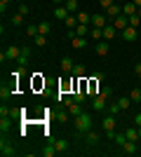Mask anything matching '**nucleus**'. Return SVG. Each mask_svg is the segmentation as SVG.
Returning <instances> with one entry per match:
<instances>
[{
    "instance_id": "nucleus-1",
    "label": "nucleus",
    "mask_w": 141,
    "mask_h": 157,
    "mask_svg": "<svg viewBox=\"0 0 141 157\" xmlns=\"http://www.w3.org/2000/svg\"><path fill=\"white\" fill-rule=\"evenodd\" d=\"M73 124H75V131L85 136L89 129H94V120H92V115H89V113H80V115H75Z\"/></svg>"
},
{
    "instance_id": "nucleus-2",
    "label": "nucleus",
    "mask_w": 141,
    "mask_h": 157,
    "mask_svg": "<svg viewBox=\"0 0 141 157\" xmlns=\"http://www.w3.org/2000/svg\"><path fill=\"white\" fill-rule=\"evenodd\" d=\"M115 127H118V122H115V115H111V113H108L106 117L101 120V129L106 131V136H108V138H113V136H115Z\"/></svg>"
},
{
    "instance_id": "nucleus-3",
    "label": "nucleus",
    "mask_w": 141,
    "mask_h": 157,
    "mask_svg": "<svg viewBox=\"0 0 141 157\" xmlns=\"http://www.w3.org/2000/svg\"><path fill=\"white\" fill-rule=\"evenodd\" d=\"M19 54H21V47L19 45H10L5 52H2L0 61H2V63H5V61H17V59H19Z\"/></svg>"
},
{
    "instance_id": "nucleus-4",
    "label": "nucleus",
    "mask_w": 141,
    "mask_h": 157,
    "mask_svg": "<svg viewBox=\"0 0 141 157\" xmlns=\"http://www.w3.org/2000/svg\"><path fill=\"white\" fill-rule=\"evenodd\" d=\"M92 28H106L108 26V17H106V12H96V14H92V24H89Z\"/></svg>"
},
{
    "instance_id": "nucleus-5",
    "label": "nucleus",
    "mask_w": 141,
    "mask_h": 157,
    "mask_svg": "<svg viewBox=\"0 0 141 157\" xmlns=\"http://www.w3.org/2000/svg\"><path fill=\"white\" fill-rule=\"evenodd\" d=\"M0 155H2V157H14V155H17L14 145L5 138V134H2V141H0Z\"/></svg>"
},
{
    "instance_id": "nucleus-6",
    "label": "nucleus",
    "mask_w": 141,
    "mask_h": 157,
    "mask_svg": "<svg viewBox=\"0 0 141 157\" xmlns=\"http://www.w3.org/2000/svg\"><path fill=\"white\" fill-rule=\"evenodd\" d=\"M92 108L96 113H106V108H108V98H104L101 94H96V96L92 98Z\"/></svg>"
},
{
    "instance_id": "nucleus-7",
    "label": "nucleus",
    "mask_w": 141,
    "mask_h": 157,
    "mask_svg": "<svg viewBox=\"0 0 141 157\" xmlns=\"http://www.w3.org/2000/svg\"><path fill=\"white\" fill-rule=\"evenodd\" d=\"M28 61H31V47H28V45H24V47H21L19 59H17V66H19V68H26V66H28Z\"/></svg>"
},
{
    "instance_id": "nucleus-8",
    "label": "nucleus",
    "mask_w": 141,
    "mask_h": 157,
    "mask_svg": "<svg viewBox=\"0 0 141 157\" xmlns=\"http://www.w3.org/2000/svg\"><path fill=\"white\" fill-rule=\"evenodd\" d=\"M113 26H115V31H118V33L125 31V28L129 26V17H127V14H118V17L113 19Z\"/></svg>"
},
{
    "instance_id": "nucleus-9",
    "label": "nucleus",
    "mask_w": 141,
    "mask_h": 157,
    "mask_svg": "<svg viewBox=\"0 0 141 157\" xmlns=\"http://www.w3.org/2000/svg\"><path fill=\"white\" fill-rule=\"evenodd\" d=\"M94 52L99 54V56H108V52H111V45H108V40H96V45H94Z\"/></svg>"
},
{
    "instance_id": "nucleus-10",
    "label": "nucleus",
    "mask_w": 141,
    "mask_h": 157,
    "mask_svg": "<svg viewBox=\"0 0 141 157\" xmlns=\"http://www.w3.org/2000/svg\"><path fill=\"white\" fill-rule=\"evenodd\" d=\"M120 38L125 40V42H134V40H136V28L134 26H127L125 31H120Z\"/></svg>"
},
{
    "instance_id": "nucleus-11",
    "label": "nucleus",
    "mask_w": 141,
    "mask_h": 157,
    "mask_svg": "<svg viewBox=\"0 0 141 157\" xmlns=\"http://www.w3.org/2000/svg\"><path fill=\"white\" fill-rule=\"evenodd\" d=\"M104 12H106L108 19H115L118 14H122V5H120V2H113V5L108 7V10H104Z\"/></svg>"
},
{
    "instance_id": "nucleus-12",
    "label": "nucleus",
    "mask_w": 141,
    "mask_h": 157,
    "mask_svg": "<svg viewBox=\"0 0 141 157\" xmlns=\"http://www.w3.org/2000/svg\"><path fill=\"white\" fill-rule=\"evenodd\" d=\"M73 68H75L73 59H68V56H61V71L66 73V75H71V73H73Z\"/></svg>"
},
{
    "instance_id": "nucleus-13",
    "label": "nucleus",
    "mask_w": 141,
    "mask_h": 157,
    "mask_svg": "<svg viewBox=\"0 0 141 157\" xmlns=\"http://www.w3.org/2000/svg\"><path fill=\"white\" fill-rule=\"evenodd\" d=\"M120 148H122L125 155H136V150H139V148H136V141H125Z\"/></svg>"
},
{
    "instance_id": "nucleus-14",
    "label": "nucleus",
    "mask_w": 141,
    "mask_h": 157,
    "mask_svg": "<svg viewBox=\"0 0 141 157\" xmlns=\"http://www.w3.org/2000/svg\"><path fill=\"white\" fill-rule=\"evenodd\" d=\"M68 10H66V5H57L54 7V17H57V19H61V21H66L68 19Z\"/></svg>"
},
{
    "instance_id": "nucleus-15",
    "label": "nucleus",
    "mask_w": 141,
    "mask_h": 157,
    "mask_svg": "<svg viewBox=\"0 0 141 157\" xmlns=\"http://www.w3.org/2000/svg\"><path fill=\"white\" fill-rule=\"evenodd\" d=\"M12 92H14V87H12V85H5V82H2V87H0V98H2V103H5L7 98L12 96Z\"/></svg>"
},
{
    "instance_id": "nucleus-16",
    "label": "nucleus",
    "mask_w": 141,
    "mask_h": 157,
    "mask_svg": "<svg viewBox=\"0 0 141 157\" xmlns=\"http://www.w3.org/2000/svg\"><path fill=\"white\" fill-rule=\"evenodd\" d=\"M122 14H127V17L136 14V5H134V0H127V2H122Z\"/></svg>"
},
{
    "instance_id": "nucleus-17",
    "label": "nucleus",
    "mask_w": 141,
    "mask_h": 157,
    "mask_svg": "<svg viewBox=\"0 0 141 157\" xmlns=\"http://www.w3.org/2000/svg\"><path fill=\"white\" fill-rule=\"evenodd\" d=\"M115 35H120V33L115 31V26H113V24H108V26L104 28V40H108V42H111V40H113Z\"/></svg>"
},
{
    "instance_id": "nucleus-18",
    "label": "nucleus",
    "mask_w": 141,
    "mask_h": 157,
    "mask_svg": "<svg viewBox=\"0 0 141 157\" xmlns=\"http://www.w3.org/2000/svg\"><path fill=\"white\" fill-rule=\"evenodd\" d=\"M54 155H59V150H57V145L49 141V143L42 148V157H54Z\"/></svg>"
},
{
    "instance_id": "nucleus-19",
    "label": "nucleus",
    "mask_w": 141,
    "mask_h": 157,
    "mask_svg": "<svg viewBox=\"0 0 141 157\" xmlns=\"http://www.w3.org/2000/svg\"><path fill=\"white\" fill-rule=\"evenodd\" d=\"M49 141L57 145V150H59V152H66L68 150V141H66V138H49Z\"/></svg>"
},
{
    "instance_id": "nucleus-20",
    "label": "nucleus",
    "mask_w": 141,
    "mask_h": 157,
    "mask_svg": "<svg viewBox=\"0 0 141 157\" xmlns=\"http://www.w3.org/2000/svg\"><path fill=\"white\" fill-rule=\"evenodd\" d=\"M71 45H73V49H85V47H87V38H80V35H75V38L71 40Z\"/></svg>"
},
{
    "instance_id": "nucleus-21",
    "label": "nucleus",
    "mask_w": 141,
    "mask_h": 157,
    "mask_svg": "<svg viewBox=\"0 0 141 157\" xmlns=\"http://www.w3.org/2000/svg\"><path fill=\"white\" fill-rule=\"evenodd\" d=\"M85 143H87V145H96V143H99V134L89 129L87 134H85Z\"/></svg>"
},
{
    "instance_id": "nucleus-22",
    "label": "nucleus",
    "mask_w": 141,
    "mask_h": 157,
    "mask_svg": "<svg viewBox=\"0 0 141 157\" xmlns=\"http://www.w3.org/2000/svg\"><path fill=\"white\" fill-rule=\"evenodd\" d=\"M118 105H120V110H129V108H132V98L129 96H118Z\"/></svg>"
},
{
    "instance_id": "nucleus-23",
    "label": "nucleus",
    "mask_w": 141,
    "mask_h": 157,
    "mask_svg": "<svg viewBox=\"0 0 141 157\" xmlns=\"http://www.w3.org/2000/svg\"><path fill=\"white\" fill-rule=\"evenodd\" d=\"M38 33H40V35H49V33H52V24H49V21H40V24H38Z\"/></svg>"
},
{
    "instance_id": "nucleus-24",
    "label": "nucleus",
    "mask_w": 141,
    "mask_h": 157,
    "mask_svg": "<svg viewBox=\"0 0 141 157\" xmlns=\"http://www.w3.org/2000/svg\"><path fill=\"white\" fill-rule=\"evenodd\" d=\"M75 17H78V24H92V14H87V12H78L75 14Z\"/></svg>"
},
{
    "instance_id": "nucleus-25",
    "label": "nucleus",
    "mask_w": 141,
    "mask_h": 157,
    "mask_svg": "<svg viewBox=\"0 0 141 157\" xmlns=\"http://www.w3.org/2000/svg\"><path fill=\"white\" fill-rule=\"evenodd\" d=\"M40 33H38V24H28L26 26V38H38Z\"/></svg>"
},
{
    "instance_id": "nucleus-26",
    "label": "nucleus",
    "mask_w": 141,
    "mask_h": 157,
    "mask_svg": "<svg viewBox=\"0 0 141 157\" xmlns=\"http://www.w3.org/2000/svg\"><path fill=\"white\" fill-rule=\"evenodd\" d=\"M125 136H127V141H139V129H136V127L125 129Z\"/></svg>"
},
{
    "instance_id": "nucleus-27",
    "label": "nucleus",
    "mask_w": 141,
    "mask_h": 157,
    "mask_svg": "<svg viewBox=\"0 0 141 157\" xmlns=\"http://www.w3.org/2000/svg\"><path fill=\"white\" fill-rule=\"evenodd\" d=\"M68 113H71L73 117H75V115H80V113H82V103H75V101H73V103L68 105Z\"/></svg>"
},
{
    "instance_id": "nucleus-28",
    "label": "nucleus",
    "mask_w": 141,
    "mask_h": 157,
    "mask_svg": "<svg viewBox=\"0 0 141 157\" xmlns=\"http://www.w3.org/2000/svg\"><path fill=\"white\" fill-rule=\"evenodd\" d=\"M10 21H12V26H17V28H19L21 24H24V14H19V12H17V14H12V17H10Z\"/></svg>"
},
{
    "instance_id": "nucleus-29",
    "label": "nucleus",
    "mask_w": 141,
    "mask_h": 157,
    "mask_svg": "<svg viewBox=\"0 0 141 157\" xmlns=\"http://www.w3.org/2000/svg\"><path fill=\"white\" fill-rule=\"evenodd\" d=\"M129 98H132V103H139V101H141V89H139V87H134V89L129 92Z\"/></svg>"
},
{
    "instance_id": "nucleus-30",
    "label": "nucleus",
    "mask_w": 141,
    "mask_h": 157,
    "mask_svg": "<svg viewBox=\"0 0 141 157\" xmlns=\"http://www.w3.org/2000/svg\"><path fill=\"white\" fill-rule=\"evenodd\" d=\"M111 141H113V143H115V145H118V148H120V145H122V143H125V141H127V136H125V131H122V134H115V136H113V138H111Z\"/></svg>"
},
{
    "instance_id": "nucleus-31",
    "label": "nucleus",
    "mask_w": 141,
    "mask_h": 157,
    "mask_svg": "<svg viewBox=\"0 0 141 157\" xmlns=\"http://www.w3.org/2000/svg\"><path fill=\"white\" fill-rule=\"evenodd\" d=\"M64 24H66V28H75L78 26V17H75V14H68V19L64 21Z\"/></svg>"
},
{
    "instance_id": "nucleus-32",
    "label": "nucleus",
    "mask_w": 141,
    "mask_h": 157,
    "mask_svg": "<svg viewBox=\"0 0 141 157\" xmlns=\"http://www.w3.org/2000/svg\"><path fill=\"white\" fill-rule=\"evenodd\" d=\"M64 5H66V10H68L71 14H73V12H78V0H66Z\"/></svg>"
},
{
    "instance_id": "nucleus-33",
    "label": "nucleus",
    "mask_w": 141,
    "mask_h": 157,
    "mask_svg": "<svg viewBox=\"0 0 141 157\" xmlns=\"http://www.w3.org/2000/svg\"><path fill=\"white\" fill-rule=\"evenodd\" d=\"M0 131L5 134V131H10V120H7V115H2L0 117Z\"/></svg>"
},
{
    "instance_id": "nucleus-34",
    "label": "nucleus",
    "mask_w": 141,
    "mask_h": 157,
    "mask_svg": "<svg viewBox=\"0 0 141 157\" xmlns=\"http://www.w3.org/2000/svg\"><path fill=\"white\" fill-rule=\"evenodd\" d=\"M89 35H92L94 40H104V28H92V31H89Z\"/></svg>"
},
{
    "instance_id": "nucleus-35",
    "label": "nucleus",
    "mask_w": 141,
    "mask_h": 157,
    "mask_svg": "<svg viewBox=\"0 0 141 157\" xmlns=\"http://www.w3.org/2000/svg\"><path fill=\"white\" fill-rule=\"evenodd\" d=\"M71 75H75V78H82V75H85V66H82V63H80V66H75Z\"/></svg>"
},
{
    "instance_id": "nucleus-36",
    "label": "nucleus",
    "mask_w": 141,
    "mask_h": 157,
    "mask_svg": "<svg viewBox=\"0 0 141 157\" xmlns=\"http://www.w3.org/2000/svg\"><path fill=\"white\" fill-rule=\"evenodd\" d=\"M139 24H141V17H139V14H132V17H129V26L139 28Z\"/></svg>"
},
{
    "instance_id": "nucleus-37",
    "label": "nucleus",
    "mask_w": 141,
    "mask_h": 157,
    "mask_svg": "<svg viewBox=\"0 0 141 157\" xmlns=\"http://www.w3.org/2000/svg\"><path fill=\"white\" fill-rule=\"evenodd\" d=\"M33 42H35L38 47H45V45H47V35H38V38H33Z\"/></svg>"
},
{
    "instance_id": "nucleus-38",
    "label": "nucleus",
    "mask_w": 141,
    "mask_h": 157,
    "mask_svg": "<svg viewBox=\"0 0 141 157\" xmlns=\"http://www.w3.org/2000/svg\"><path fill=\"white\" fill-rule=\"evenodd\" d=\"M106 113H111V115H115V113H120V105H118V101L108 105V108H106Z\"/></svg>"
},
{
    "instance_id": "nucleus-39",
    "label": "nucleus",
    "mask_w": 141,
    "mask_h": 157,
    "mask_svg": "<svg viewBox=\"0 0 141 157\" xmlns=\"http://www.w3.org/2000/svg\"><path fill=\"white\" fill-rule=\"evenodd\" d=\"M17 12H19V14H24V17H28V12H31V7H28L26 2H21V5H19V10H17Z\"/></svg>"
},
{
    "instance_id": "nucleus-40",
    "label": "nucleus",
    "mask_w": 141,
    "mask_h": 157,
    "mask_svg": "<svg viewBox=\"0 0 141 157\" xmlns=\"http://www.w3.org/2000/svg\"><path fill=\"white\" fill-rule=\"evenodd\" d=\"M85 98H87V96H85L82 92H75V94H73V101H75V103H82Z\"/></svg>"
},
{
    "instance_id": "nucleus-41",
    "label": "nucleus",
    "mask_w": 141,
    "mask_h": 157,
    "mask_svg": "<svg viewBox=\"0 0 141 157\" xmlns=\"http://www.w3.org/2000/svg\"><path fill=\"white\" fill-rule=\"evenodd\" d=\"M101 96H104V98H111V94H113V89H111V87H104V89H101Z\"/></svg>"
},
{
    "instance_id": "nucleus-42",
    "label": "nucleus",
    "mask_w": 141,
    "mask_h": 157,
    "mask_svg": "<svg viewBox=\"0 0 141 157\" xmlns=\"http://www.w3.org/2000/svg\"><path fill=\"white\" fill-rule=\"evenodd\" d=\"M115 0H99V5H101V10H108V7L113 5Z\"/></svg>"
},
{
    "instance_id": "nucleus-43",
    "label": "nucleus",
    "mask_w": 141,
    "mask_h": 157,
    "mask_svg": "<svg viewBox=\"0 0 141 157\" xmlns=\"http://www.w3.org/2000/svg\"><path fill=\"white\" fill-rule=\"evenodd\" d=\"M10 2H12V0H0V12H2V14H5V10H7Z\"/></svg>"
},
{
    "instance_id": "nucleus-44",
    "label": "nucleus",
    "mask_w": 141,
    "mask_h": 157,
    "mask_svg": "<svg viewBox=\"0 0 141 157\" xmlns=\"http://www.w3.org/2000/svg\"><path fill=\"white\" fill-rule=\"evenodd\" d=\"M134 124L141 127V113H136V115H134Z\"/></svg>"
},
{
    "instance_id": "nucleus-45",
    "label": "nucleus",
    "mask_w": 141,
    "mask_h": 157,
    "mask_svg": "<svg viewBox=\"0 0 141 157\" xmlns=\"http://www.w3.org/2000/svg\"><path fill=\"white\" fill-rule=\"evenodd\" d=\"M134 73H136V75H141V61H136V63H134Z\"/></svg>"
},
{
    "instance_id": "nucleus-46",
    "label": "nucleus",
    "mask_w": 141,
    "mask_h": 157,
    "mask_svg": "<svg viewBox=\"0 0 141 157\" xmlns=\"http://www.w3.org/2000/svg\"><path fill=\"white\" fill-rule=\"evenodd\" d=\"M59 120L61 122H68V113H59Z\"/></svg>"
},
{
    "instance_id": "nucleus-47",
    "label": "nucleus",
    "mask_w": 141,
    "mask_h": 157,
    "mask_svg": "<svg viewBox=\"0 0 141 157\" xmlns=\"http://www.w3.org/2000/svg\"><path fill=\"white\" fill-rule=\"evenodd\" d=\"M134 5H136V7H141V0H134Z\"/></svg>"
},
{
    "instance_id": "nucleus-48",
    "label": "nucleus",
    "mask_w": 141,
    "mask_h": 157,
    "mask_svg": "<svg viewBox=\"0 0 141 157\" xmlns=\"http://www.w3.org/2000/svg\"><path fill=\"white\" fill-rule=\"evenodd\" d=\"M52 2H57V5H61V2H64V0H52Z\"/></svg>"
},
{
    "instance_id": "nucleus-49",
    "label": "nucleus",
    "mask_w": 141,
    "mask_h": 157,
    "mask_svg": "<svg viewBox=\"0 0 141 157\" xmlns=\"http://www.w3.org/2000/svg\"><path fill=\"white\" fill-rule=\"evenodd\" d=\"M136 129H139V141H141V127H136Z\"/></svg>"
},
{
    "instance_id": "nucleus-50",
    "label": "nucleus",
    "mask_w": 141,
    "mask_h": 157,
    "mask_svg": "<svg viewBox=\"0 0 141 157\" xmlns=\"http://www.w3.org/2000/svg\"><path fill=\"white\" fill-rule=\"evenodd\" d=\"M115 2H127V0H115Z\"/></svg>"
},
{
    "instance_id": "nucleus-51",
    "label": "nucleus",
    "mask_w": 141,
    "mask_h": 157,
    "mask_svg": "<svg viewBox=\"0 0 141 157\" xmlns=\"http://www.w3.org/2000/svg\"><path fill=\"white\" fill-rule=\"evenodd\" d=\"M139 59H141V52H139Z\"/></svg>"
},
{
    "instance_id": "nucleus-52",
    "label": "nucleus",
    "mask_w": 141,
    "mask_h": 157,
    "mask_svg": "<svg viewBox=\"0 0 141 157\" xmlns=\"http://www.w3.org/2000/svg\"><path fill=\"white\" fill-rule=\"evenodd\" d=\"M139 152H141V150H139Z\"/></svg>"
}]
</instances>
